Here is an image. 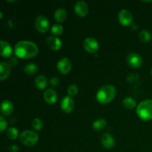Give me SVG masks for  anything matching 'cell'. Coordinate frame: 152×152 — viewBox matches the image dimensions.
I'll list each match as a JSON object with an SVG mask.
<instances>
[{"mask_svg":"<svg viewBox=\"0 0 152 152\" xmlns=\"http://www.w3.org/2000/svg\"><path fill=\"white\" fill-rule=\"evenodd\" d=\"M3 17V13L2 12H0V19H1V18Z\"/></svg>","mask_w":152,"mask_h":152,"instance_id":"obj_32","label":"cell"},{"mask_svg":"<svg viewBox=\"0 0 152 152\" xmlns=\"http://www.w3.org/2000/svg\"><path fill=\"white\" fill-rule=\"evenodd\" d=\"M139 37L141 42L147 43L150 42V40L151 39V34L149 31H146V30H142L140 33Z\"/></svg>","mask_w":152,"mask_h":152,"instance_id":"obj_23","label":"cell"},{"mask_svg":"<svg viewBox=\"0 0 152 152\" xmlns=\"http://www.w3.org/2000/svg\"><path fill=\"white\" fill-rule=\"evenodd\" d=\"M16 63H17V60H16V58L12 57L9 59V62L7 64H8V65L10 67H13L16 65Z\"/></svg>","mask_w":152,"mask_h":152,"instance_id":"obj_30","label":"cell"},{"mask_svg":"<svg viewBox=\"0 0 152 152\" xmlns=\"http://www.w3.org/2000/svg\"><path fill=\"white\" fill-rule=\"evenodd\" d=\"M19 140L21 142L26 146H33L38 142L39 135L33 131L26 130L20 134Z\"/></svg>","mask_w":152,"mask_h":152,"instance_id":"obj_4","label":"cell"},{"mask_svg":"<svg viewBox=\"0 0 152 152\" xmlns=\"http://www.w3.org/2000/svg\"><path fill=\"white\" fill-rule=\"evenodd\" d=\"M57 69L62 74H67L71 71L72 68V64L68 58L63 57L59 59L57 62Z\"/></svg>","mask_w":152,"mask_h":152,"instance_id":"obj_7","label":"cell"},{"mask_svg":"<svg viewBox=\"0 0 152 152\" xmlns=\"http://www.w3.org/2000/svg\"><path fill=\"white\" fill-rule=\"evenodd\" d=\"M59 80L57 77H52L50 80V86H53V87H56L59 85Z\"/></svg>","mask_w":152,"mask_h":152,"instance_id":"obj_29","label":"cell"},{"mask_svg":"<svg viewBox=\"0 0 152 152\" xmlns=\"http://www.w3.org/2000/svg\"><path fill=\"white\" fill-rule=\"evenodd\" d=\"M32 127L34 128V129H35L36 131H40L42 129L43 126V123L39 118H34L32 121Z\"/></svg>","mask_w":152,"mask_h":152,"instance_id":"obj_26","label":"cell"},{"mask_svg":"<svg viewBox=\"0 0 152 152\" xmlns=\"http://www.w3.org/2000/svg\"><path fill=\"white\" fill-rule=\"evenodd\" d=\"M123 105L125 108H128V109H132L136 107L137 102L134 98L131 97V96H128L126 97L123 100Z\"/></svg>","mask_w":152,"mask_h":152,"instance_id":"obj_22","label":"cell"},{"mask_svg":"<svg viewBox=\"0 0 152 152\" xmlns=\"http://www.w3.org/2000/svg\"><path fill=\"white\" fill-rule=\"evenodd\" d=\"M35 86L37 88L40 90L46 88L48 86V80L46 77L43 75H39L35 79Z\"/></svg>","mask_w":152,"mask_h":152,"instance_id":"obj_18","label":"cell"},{"mask_svg":"<svg viewBox=\"0 0 152 152\" xmlns=\"http://www.w3.org/2000/svg\"><path fill=\"white\" fill-rule=\"evenodd\" d=\"M67 13L66 10L63 8H59L55 11L54 19L57 22H63L66 19Z\"/></svg>","mask_w":152,"mask_h":152,"instance_id":"obj_19","label":"cell"},{"mask_svg":"<svg viewBox=\"0 0 152 152\" xmlns=\"http://www.w3.org/2000/svg\"><path fill=\"white\" fill-rule=\"evenodd\" d=\"M74 11L77 16L85 17L88 13V5L84 1H78L74 5Z\"/></svg>","mask_w":152,"mask_h":152,"instance_id":"obj_11","label":"cell"},{"mask_svg":"<svg viewBox=\"0 0 152 152\" xmlns=\"http://www.w3.org/2000/svg\"><path fill=\"white\" fill-rule=\"evenodd\" d=\"M63 32V27L59 24H55L51 28V33L55 36H59Z\"/></svg>","mask_w":152,"mask_h":152,"instance_id":"obj_25","label":"cell"},{"mask_svg":"<svg viewBox=\"0 0 152 152\" xmlns=\"http://www.w3.org/2000/svg\"><path fill=\"white\" fill-rule=\"evenodd\" d=\"M45 101L48 104H54L57 100V94L53 89H47L43 94Z\"/></svg>","mask_w":152,"mask_h":152,"instance_id":"obj_14","label":"cell"},{"mask_svg":"<svg viewBox=\"0 0 152 152\" xmlns=\"http://www.w3.org/2000/svg\"><path fill=\"white\" fill-rule=\"evenodd\" d=\"M78 92V87L76 85H70L68 88V94L70 96H75Z\"/></svg>","mask_w":152,"mask_h":152,"instance_id":"obj_27","label":"cell"},{"mask_svg":"<svg viewBox=\"0 0 152 152\" xmlns=\"http://www.w3.org/2000/svg\"><path fill=\"white\" fill-rule=\"evenodd\" d=\"M13 53L11 45L4 40H1V56L3 57H10Z\"/></svg>","mask_w":152,"mask_h":152,"instance_id":"obj_15","label":"cell"},{"mask_svg":"<svg viewBox=\"0 0 152 152\" xmlns=\"http://www.w3.org/2000/svg\"><path fill=\"white\" fill-rule=\"evenodd\" d=\"M118 19L121 25H124V26H129L132 23L133 16L129 10L123 9L119 12Z\"/></svg>","mask_w":152,"mask_h":152,"instance_id":"obj_8","label":"cell"},{"mask_svg":"<svg viewBox=\"0 0 152 152\" xmlns=\"http://www.w3.org/2000/svg\"><path fill=\"white\" fill-rule=\"evenodd\" d=\"M100 141L102 146L105 148H108V149L113 148L114 144H115L114 137L109 133H104L101 137Z\"/></svg>","mask_w":152,"mask_h":152,"instance_id":"obj_13","label":"cell"},{"mask_svg":"<svg viewBox=\"0 0 152 152\" xmlns=\"http://www.w3.org/2000/svg\"><path fill=\"white\" fill-rule=\"evenodd\" d=\"M83 47L88 53H95L99 50V45L96 39L93 37H88L83 42Z\"/></svg>","mask_w":152,"mask_h":152,"instance_id":"obj_5","label":"cell"},{"mask_svg":"<svg viewBox=\"0 0 152 152\" xmlns=\"http://www.w3.org/2000/svg\"><path fill=\"white\" fill-rule=\"evenodd\" d=\"M107 122L106 120H104V119L100 118L97 119L96 120H95L93 123V129L96 131H101L103 130L105 127H106Z\"/></svg>","mask_w":152,"mask_h":152,"instance_id":"obj_21","label":"cell"},{"mask_svg":"<svg viewBox=\"0 0 152 152\" xmlns=\"http://www.w3.org/2000/svg\"><path fill=\"white\" fill-rule=\"evenodd\" d=\"M7 125L6 120H4V118L2 116H1V117H0V131H1V132H4V129L7 128Z\"/></svg>","mask_w":152,"mask_h":152,"instance_id":"obj_28","label":"cell"},{"mask_svg":"<svg viewBox=\"0 0 152 152\" xmlns=\"http://www.w3.org/2000/svg\"><path fill=\"white\" fill-rule=\"evenodd\" d=\"M38 46L34 42L27 40L18 42L14 47V53L21 59H30L36 56L38 53Z\"/></svg>","mask_w":152,"mask_h":152,"instance_id":"obj_1","label":"cell"},{"mask_svg":"<svg viewBox=\"0 0 152 152\" xmlns=\"http://www.w3.org/2000/svg\"><path fill=\"white\" fill-rule=\"evenodd\" d=\"M7 136L10 140H16L19 136V131L15 127L9 128L7 131Z\"/></svg>","mask_w":152,"mask_h":152,"instance_id":"obj_24","label":"cell"},{"mask_svg":"<svg viewBox=\"0 0 152 152\" xmlns=\"http://www.w3.org/2000/svg\"><path fill=\"white\" fill-rule=\"evenodd\" d=\"M46 44H47L48 47L50 50H57L61 48L62 43L60 39L56 37H54V36H51V37H49L47 38Z\"/></svg>","mask_w":152,"mask_h":152,"instance_id":"obj_12","label":"cell"},{"mask_svg":"<svg viewBox=\"0 0 152 152\" xmlns=\"http://www.w3.org/2000/svg\"><path fill=\"white\" fill-rule=\"evenodd\" d=\"M10 73V66L6 62H1L0 63V80H6L9 77Z\"/></svg>","mask_w":152,"mask_h":152,"instance_id":"obj_17","label":"cell"},{"mask_svg":"<svg viewBox=\"0 0 152 152\" xmlns=\"http://www.w3.org/2000/svg\"><path fill=\"white\" fill-rule=\"evenodd\" d=\"M50 23L48 18L45 16H39L35 20V28L41 33H46L49 30Z\"/></svg>","mask_w":152,"mask_h":152,"instance_id":"obj_6","label":"cell"},{"mask_svg":"<svg viewBox=\"0 0 152 152\" xmlns=\"http://www.w3.org/2000/svg\"><path fill=\"white\" fill-rule=\"evenodd\" d=\"M117 94V90L112 85H105L102 86L97 91L96 99L98 102L101 104H107L114 99Z\"/></svg>","mask_w":152,"mask_h":152,"instance_id":"obj_2","label":"cell"},{"mask_svg":"<svg viewBox=\"0 0 152 152\" xmlns=\"http://www.w3.org/2000/svg\"><path fill=\"white\" fill-rule=\"evenodd\" d=\"M13 105L10 101L4 100L1 104V112L3 115L9 116L13 113Z\"/></svg>","mask_w":152,"mask_h":152,"instance_id":"obj_16","label":"cell"},{"mask_svg":"<svg viewBox=\"0 0 152 152\" xmlns=\"http://www.w3.org/2000/svg\"><path fill=\"white\" fill-rule=\"evenodd\" d=\"M9 149H10V152H17L18 151H19V147H18L16 145L13 144V145H10V148H9Z\"/></svg>","mask_w":152,"mask_h":152,"instance_id":"obj_31","label":"cell"},{"mask_svg":"<svg viewBox=\"0 0 152 152\" xmlns=\"http://www.w3.org/2000/svg\"><path fill=\"white\" fill-rule=\"evenodd\" d=\"M61 109L63 112L68 114L71 113L74 108V102L72 97L70 96H66L61 100L60 102Z\"/></svg>","mask_w":152,"mask_h":152,"instance_id":"obj_10","label":"cell"},{"mask_svg":"<svg viewBox=\"0 0 152 152\" xmlns=\"http://www.w3.org/2000/svg\"><path fill=\"white\" fill-rule=\"evenodd\" d=\"M137 114L143 121H148L152 119V99H145L138 104Z\"/></svg>","mask_w":152,"mask_h":152,"instance_id":"obj_3","label":"cell"},{"mask_svg":"<svg viewBox=\"0 0 152 152\" xmlns=\"http://www.w3.org/2000/svg\"><path fill=\"white\" fill-rule=\"evenodd\" d=\"M38 66L37 64L28 63L24 67V71L28 75H33L38 71Z\"/></svg>","mask_w":152,"mask_h":152,"instance_id":"obj_20","label":"cell"},{"mask_svg":"<svg viewBox=\"0 0 152 152\" xmlns=\"http://www.w3.org/2000/svg\"><path fill=\"white\" fill-rule=\"evenodd\" d=\"M128 64L133 68H139L142 65V59L138 53H131L127 56Z\"/></svg>","mask_w":152,"mask_h":152,"instance_id":"obj_9","label":"cell"},{"mask_svg":"<svg viewBox=\"0 0 152 152\" xmlns=\"http://www.w3.org/2000/svg\"><path fill=\"white\" fill-rule=\"evenodd\" d=\"M151 74H152V68H151Z\"/></svg>","mask_w":152,"mask_h":152,"instance_id":"obj_33","label":"cell"}]
</instances>
